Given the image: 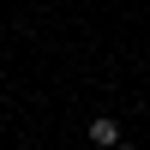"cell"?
<instances>
[{
	"label": "cell",
	"mask_w": 150,
	"mask_h": 150,
	"mask_svg": "<svg viewBox=\"0 0 150 150\" xmlns=\"http://www.w3.org/2000/svg\"><path fill=\"white\" fill-rule=\"evenodd\" d=\"M108 150H132V144H126V138H120V144H108Z\"/></svg>",
	"instance_id": "7a4b0ae2"
},
{
	"label": "cell",
	"mask_w": 150,
	"mask_h": 150,
	"mask_svg": "<svg viewBox=\"0 0 150 150\" xmlns=\"http://www.w3.org/2000/svg\"><path fill=\"white\" fill-rule=\"evenodd\" d=\"M90 138H96V144L108 150V144H120V126H114L108 114H96V120H90Z\"/></svg>",
	"instance_id": "6da1fadb"
}]
</instances>
